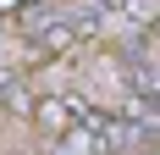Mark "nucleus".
Listing matches in <instances>:
<instances>
[{"mask_svg":"<svg viewBox=\"0 0 160 155\" xmlns=\"http://www.w3.org/2000/svg\"><path fill=\"white\" fill-rule=\"evenodd\" d=\"M11 155H33V150H11Z\"/></svg>","mask_w":160,"mask_h":155,"instance_id":"nucleus-1","label":"nucleus"}]
</instances>
